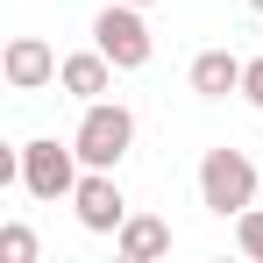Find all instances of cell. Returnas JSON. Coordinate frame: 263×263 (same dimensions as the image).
I'll list each match as a JSON object with an SVG mask.
<instances>
[{
  "instance_id": "8992f818",
  "label": "cell",
  "mask_w": 263,
  "mask_h": 263,
  "mask_svg": "<svg viewBox=\"0 0 263 263\" xmlns=\"http://www.w3.org/2000/svg\"><path fill=\"white\" fill-rule=\"evenodd\" d=\"M0 71H7V86H14V92H43L64 64H57V50H50L43 36H14L7 57H0Z\"/></svg>"
},
{
  "instance_id": "9c48e42d",
  "label": "cell",
  "mask_w": 263,
  "mask_h": 263,
  "mask_svg": "<svg viewBox=\"0 0 263 263\" xmlns=\"http://www.w3.org/2000/svg\"><path fill=\"white\" fill-rule=\"evenodd\" d=\"M114 249H121V263H157L164 249H171V228H164L157 214H128L121 235H114Z\"/></svg>"
},
{
  "instance_id": "7c38bea8",
  "label": "cell",
  "mask_w": 263,
  "mask_h": 263,
  "mask_svg": "<svg viewBox=\"0 0 263 263\" xmlns=\"http://www.w3.org/2000/svg\"><path fill=\"white\" fill-rule=\"evenodd\" d=\"M242 100H249V107H263V57H249V64H242Z\"/></svg>"
},
{
  "instance_id": "52a82bcc",
  "label": "cell",
  "mask_w": 263,
  "mask_h": 263,
  "mask_svg": "<svg viewBox=\"0 0 263 263\" xmlns=\"http://www.w3.org/2000/svg\"><path fill=\"white\" fill-rule=\"evenodd\" d=\"M57 79H64L71 100H107V86H114V57L92 43V50H79V57H64V71H57Z\"/></svg>"
},
{
  "instance_id": "30bf717a",
  "label": "cell",
  "mask_w": 263,
  "mask_h": 263,
  "mask_svg": "<svg viewBox=\"0 0 263 263\" xmlns=\"http://www.w3.org/2000/svg\"><path fill=\"white\" fill-rule=\"evenodd\" d=\"M0 256L7 263H36V235H29L22 220H7V228H0Z\"/></svg>"
},
{
  "instance_id": "5bb4252c",
  "label": "cell",
  "mask_w": 263,
  "mask_h": 263,
  "mask_svg": "<svg viewBox=\"0 0 263 263\" xmlns=\"http://www.w3.org/2000/svg\"><path fill=\"white\" fill-rule=\"evenodd\" d=\"M135 7H149V0H135Z\"/></svg>"
},
{
  "instance_id": "8fae6325",
  "label": "cell",
  "mask_w": 263,
  "mask_h": 263,
  "mask_svg": "<svg viewBox=\"0 0 263 263\" xmlns=\"http://www.w3.org/2000/svg\"><path fill=\"white\" fill-rule=\"evenodd\" d=\"M235 242H242V256L263 263V214H256V206H242V214H235Z\"/></svg>"
},
{
  "instance_id": "ba28073f",
  "label": "cell",
  "mask_w": 263,
  "mask_h": 263,
  "mask_svg": "<svg viewBox=\"0 0 263 263\" xmlns=\"http://www.w3.org/2000/svg\"><path fill=\"white\" fill-rule=\"evenodd\" d=\"M192 92H199V100L242 92V57H235V50H199V57H192Z\"/></svg>"
},
{
  "instance_id": "7a4b0ae2",
  "label": "cell",
  "mask_w": 263,
  "mask_h": 263,
  "mask_svg": "<svg viewBox=\"0 0 263 263\" xmlns=\"http://www.w3.org/2000/svg\"><path fill=\"white\" fill-rule=\"evenodd\" d=\"M256 178L263 164H249L242 149H206L199 157V199H206V214H242V206H256Z\"/></svg>"
},
{
  "instance_id": "3957f363",
  "label": "cell",
  "mask_w": 263,
  "mask_h": 263,
  "mask_svg": "<svg viewBox=\"0 0 263 263\" xmlns=\"http://www.w3.org/2000/svg\"><path fill=\"white\" fill-rule=\"evenodd\" d=\"M79 149H64V142H50V135H36V142H22V185L36 192V199H71L79 192Z\"/></svg>"
},
{
  "instance_id": "6da1fadb",
  "label": "cell",
  "mask_w": 263,
  "mask_h": 263,
  "mask_svg": "<svg viewBox=\"0 0 263 263\" xmlns=\"http://www.w3.org/2000/svg\"><path fill=\"white\" fill-rule=\"evenodd\" d=\"M135 142V114L121 100H86V114H79V135H71V149L86 157V171H114L121 157H128Z\"/></svg>"
},
{
  "instance_id": "4fadbf2b",
  "label": "cell",
  "mask_w": 263,
  "mask_h": 263,
  "mask_svg": "<svg viewBox=\"0 0 263 263\" xmlns=\"http://www.w3.org/2000/svg\"><path fill=\"white\" fill-rule=\"evenodd\" d=\"M249 7H256V14H263V0H249Z\"/></svg>"
},
{
  "instance_id": "5b68a950",
  "label": "cell",
  "mask_w": 263,
  "mask_h": 263,
  "mask_svg": "<svg viewBox=\"0 0 263 263\" xmlns=\"http://www.w3.org/2000/svg\"><path fill=\"white\" fill-rule=\"evenodd\" d=\"M71 206H79V228H86V235H121V220H128V199H121V185H114L107 171L79 178Z\"/></svg>"
},
{
  "instance_id": "277c9868",
  "label": "cell",
  "mask_w": 263,
  "mask_h": 263,
  "mask_svg": "<svg viewBox=\"0 0 263 263\" xmlns=\"http://www.w3.org/2000/svg\"><path fill=\"white\" fill-rule=\"evenodd\" d=\"M92 43L114 57V71H142V64H149V22L135 14V0H121V7H100Z\"/></svg>"
}]
</instances>
